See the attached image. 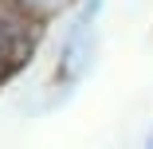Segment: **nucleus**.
I'll return each instance as SVG.
<instances>
[{
  "mask_svg": "<svg viewBox=\"0 0 153 149\" xmlns=\"http://www.w3.org/2000/svg\"><path fill=\"white\" fill-rule=\"evenodd\" d=\"M24 20H55L71 8V0H8Z\"/></svg>",
  "mask_w": 153,
  "mask_h": 149,
  "instance_id": "nucleus-3",
  "label": "nucleus"
},
{
  "mask_svg": "<svg viewBox=\"0 0 153 149\" xmlns=\"http://www.w3.org/2000/svg\"><path fill=\"white\" fill-rule=\"evenodd\" d=\"M20 32H16V24L8 16H0V79H4L16 63H20Z\"/></svg>",
  "mask_w": 153,
  "mask_h": 149,
  "instance_id": "nucleus-2",
  "label": "nucleus"
},
{
  "mask_svg": "<svg viewBox=\"0 0 153 149\" xmlns=\"http://www.w3.org/2000/svg\"><path fill=\"white\" fill-rule=\"evenodd\" d=\"M145 149H153V137H149V145H145Z\"/></svg>",
  "mask_w": 153,
  "mask_h": 149,
  "instance_id": "nucleus-4",
  "label": "nucleus"
},
{
  "mask_svg": "<svg viewBox=\"0 0 153 149\" xmlns=\"http://www.w3.org/2000/svg\"><path fill=\"white\" fill-rule=\"evenodd\" d=\"M98 12H102V0H86L71 24V32L63 36V47H59V79L63 82L82 79L86 67L94 63V47H98L94 20H98Z\"/></svg>",
  "mask_w": 153,
  "mask_h": 149,
  "instance_id": "nucleus-1",
  "label": "nucleus"
}]
</instances>
